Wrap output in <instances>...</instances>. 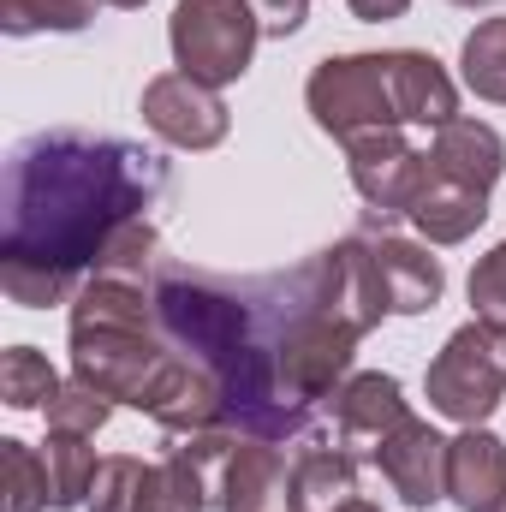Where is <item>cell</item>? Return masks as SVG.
<instances>
[{"mask_svg": "<svg viewBox=\"0 0 506 512\" xmlns=\"http://www.w3.org/2000/svg\"><path fill=\"white\" fill-rule=\"evenodd\" d=\"M161 334L215 382L221 423L298 447L322 405L352 376L358 340L387 316V286L370 239H340L286 274H209L155 262L149 274Z\"/></svg>", "mask_w": 506, "mask_h": 512, "instance_id": "1", "label": "cell"}, {"mask_svg": "<svg viewBox=\"0 0 506 512\" xmlns=\"http://www.w3.org/2000/svg\"><path fill=\"white\" fill-rule=\"evenodd\" d=\"M167 161L126 137L36 131L6 155L0 292L24 310L66 304L131 221H149Z\"/></svg>", "mask_w": 506, "mask_h": 512, "instance_id": "2", "label": "cell"}, {"mask_svg": "<svg viewBox=\"0 0 506 512\" xmlns=\"http://www.w3.org/2000/svg\"><path fill=\"white\" fill-rule=\"evenodd\" d=\"M72 376L114 405L149 411L167 435L221 429L215 382L161 334L149 274L102 268L72 298Z\"/></svg>", "mask_w": 506, "mask_h": 512, "instance_id": "3", "label": "cell"}, {"mask_svg": "<svg viewBox=\"0 0 506 512\" xmlns=\"http://www.w3.org/2000/svg\"><path fill=\"white\" fill-rule=\"evenodd\" d=\"M304 102L316 126L340 149L364 137H411V131H441L459 120V90L441 72V60L417 48L393 54H340L322 60L304 84Z\"/></svg>", "mask_w": 506, "mask_h": 512, "instance_id": "4", "label": "cell"}, {"mask_svg": "<svg viewBox=\"0 0 506 512\" xmlns=\"http://www.w3.org/2000/svg\"><path fill=\"white\" fill-rule=\"evenodd\" d=\"M167 42H173L179 72H191L197 84L221 90V84L251 72L262 24H256L251 0H179L173 24H167Z\"/></svg>", "mask_w": 506, "mask_h": 512, "instance_id": "5", "label": "cell"}, {"mask_svg": "<svg viewBox=\"0 0 506 512\" xmlns=\"http://www.w3.org/2000/svg\"><path fill=\"white\" fill-rule=\"evenodd\" d=\"M423 387H429V405L441 417L477 429L506 393V322H489V316L465 322L441 346V358L429 364Z\"/></svg>", "mask_w": 506, "mask_h": 512, "instance_id": "6", "label": "cell"}, {"mask_svg": "<svg viewBox=\"0 0 506 512\" xmlns=\"http://www.w3.org/2000/svg\"><path fill=\"white\" fill-rule=\"evenodd\" d=\"M143 126L173 149H215L227 137V102L191 72H161L143 84Z\"/></svg>", "mask_w": 506, "mask_h": 512, "instance_id": "7", "label": "cell"}, {"mask_svg": "<svg viewBox=\"0 0 506 512\" xmlns=\"http://www.w3.org/2000/svg\"><path fill=\"white\" fill-rule=\"evenodd\" d=\"M376 465L387 477V489L405 501V507H435L447 495V441L423 423V417H405L387 441L376 447Z\"/></svg>", "mask_w": 506, "mask_h": 512, "instance_id": "8", "label": "cell"}, {"mask_svg": "<svg viewBox=\"0 0 506 512\" xmlns=\"http://www.w3.org/2000/svg\"><path fill=\"white\" fill-rule=\"evenodd\" d=\"M215 507L221 512H298L292 507V447L239 435Z\"/></svg>", "mask_w": 506, "mask_h": 512, "instance_id": "9", "label": "cell"}, {"mask_svg": "<svg viewBox=\"0 0 506 512\" xmlns=\"http://www.w3.org/2000/svg\"><path fill=\"white\" fill-rule=\"evenodd\" d=\"M328 417H334V441L346 447V453H370L376 459V447L411 417L405 411V393L393 376H346V387L334 393V405H328Z\"/></svg>", "mask_w": 506, "mask_h": 512, "instance_id": "10", "label": "cell"}, {"mask_svg": "<svg viewBox=\"0 0 506 512\" xmlns=\"http://www.w3.org/2000/svg\"><path fill=\"white\" fill-rule=\"evenodd\" d=\"M447 501L459 512L506 507V441H495L483 423L447 441Z\"/></svg>", "mask_w": 506, "mask_h": 512, "instance_id": "11", "label": "cell"}, {"mask_svg": "<svg viewBox=\"0 0 506 512\" xmlns=\"http://www.w3.org/2000/svg\"><path fill=\"white\" fill-rule=\"evenodd\" d=\"M429 173L435 179H459L471 191H495V179L506 173V143L495 126L483 120H447L441 131H429Z\"/></svg>", "mask_w": 506, "mask_h": 512, "instance_id": "12", "label": "cell"}, {"mask_svg": "<svg viewBox=\"0 0 506 512\" xmlns=\"http://www.w3.org/2000/svg\"><path fill=\"white\" fill-rule=\"evenodd\" d=\"M364 239H370V251H376V268H381V286H387V310H393V316H423V310L441 304L447 274H441V262L423 251V245L393 239L387 227H381V233H364Z\"/></svg>", "mask_w": 506, "mask_h": 512, "instance_id": "13", "label": "cell"}, {"mask_svg": "<svg viewBox=\"0 0 506 512\" xmlns=\"http://www.w3.org/2000/svg\"><path fill=\"white\" fill-rule=\"evenodd\" d=\"M358 495V459L346 447L298 441L292 447V507L298 512H340Z\"/></svg>", "mask_w": 506, "mask_h": 512, "instance_id": "14", "label": "cell"}, {"mask_svg": "<svg viewBox=\"0 0 506 512\" xmlns=\"http://www.w3.org/2000/svg\"><path fill=\"white\" fill-rule=\"evenodd\" d=\"M429 245H465L483 221H489V191H471V185H459V179H435L429 173V185H423V197L411 203V215H405Z\"/></svg>", "mask_w": 506, "mask_h": 512, "instance_id": "15", "label": "cell"}, {"mask_svg": "<svg viewBox=\"0 0 506 512\" xmlns=\"http://www.w3.org/2000/svg\"><path fill=\"white\" fill-rule=\"evenodd\" d=\"M84 441H90V435H54V429H48L42 459H48V483H54V512L90 507V483H96L102 459H96V447H84Z\"/></svg>", "mask_w": 506, "mask_h": 512, "instance_id": "16", "label": "cell"}, {"mask_svg": "<svg viewBox=\"0 0 506 512\" xmlns=\"http://www.w3.org/2000/svg\"><path fill=\"white\" fill-rule=\"evenodd\" d=\"M465 84L483 96V102H506V18H483L471 36H465Z\"/></svg>", "mask_w": 506, "mask_h": 512, "instance_id": "17", "label": "cell"}, {"mask_svg": "<svg viewBox=\"0 0 506 512\" xmlns=\"http://www.w3.org/2000/svg\"><path fill=\"white\" fill-rule=\"evenodd\" d=\"M54 393H60V376H54V364H48L36 346H12V352L0 358V399H6L12 411L48 405Z\"/></svg>", "mask_w": 506, "mask_h": 512, "instance_id": "18", "label": "cell"}, {"mask_svg": "<svg viewBox=\"0 0 506 512\" xmlns=\"http://www.w3.org/2000/svg\"><path fill=\"white\" fill-rule=\"evenodd\" d=\"M149 483H155V465L143 459H102L96 483H90V512H143L149 507Z\"/></svg>", "mask_w": 506, "mask_h": 512, "instance_id": "19", "label": "cell"}, {"mask_svg": "<svg viewBox=\"0 0 506 512\" xmlns=\"http://www.w3.org/2000/svg\"><path fill=\"white\" fill-rule=\"evenodd\" d=\"M102 0H0V30L6 36H36V30H84Z\"/></svg>", "mask_w": 506, "mask_h": 512, "instance_id": "20", "label": "cell"}, {"mask_svg": "<svg viewBox=\"0 0 506 512\" xmlns=\"http://www.w3.org/2000/svg\"><path fill=\"white\" fill-rule=\"evenodd\" d=\"M6 459V512H42L54 507V483H48V459L24 441H0Z\"/></svg>", "mask_w": 506, "mask_h": 512, "instance_id": "21", "label": "cell"}, {"mask_svg": "<svg viewBox=\"0 0 506 512\" xmlns=\"http://www.w3.org/2000/svg\"><path fill=\"white\" fill-rule=\"evenodd\" d=\"M42 411H48V429H54V435H96V429L114 417V399L72 376V382H60V393H54Z\"/></svg>", "mask_w": 506, "mask_h": 512, "instance_id": "22", "label": "cell"}, {"mask_svg": "<svg viewBox=\"0 0 506 512\" xmlns=\"http://www.w3.org/2000/svg\"><path fill=\"white\" fill-rule=\"evenodd\" d=\"M471 304H477V316L506 322V239L471 268Z\"/></svg>", "mask_w": 506, "mask_h": 512, "instance_id": "23", "label": "cell"}, {"mask_svg": "<svg viewBox=\"0 0 506 512\" xmlns=\"http://www.w3.org/2000/svg\"><path fill=\"white\" fill-rule=\"evenodd\" d=\"M251 6H256L262 36H292V30H304V18H310V0H251Z\"/></svg>", "mask_w": 506, "mask_h": 512, "instance_id": "24", "label": "cell"}, {"mask_svg": "<svg viewBox=\"0 0 506 512\" xmlns=\"http://www.w3.org/2000/svg\"><path fill=\"white\" fill-rule=\"evenodd\" d=\"M346 6H352L364 24H387V18H405V6H411V0H346Z\"/></svg>", "mask_w": 506, "mask_h": 512, "instance_id": "25", "label": "cell"}, {"mask_svg": "<svg viewBox=\"0 0 506 512\" xmlns=\"http://www.w3.org/2000/svg\"><path fill=\"white\" fill-rule=\"evenodd\" d=\"M340 512H381V507H370V501H358V495H352V501H346Z\"/></svg>", "mask_w": 506, "mask_h": 512, "instance_id": "26", "label": "cell"}, {"mask_svg": "<svg viewBox=\"0 0 506 512\" xmlns=\"http://www.w3.org/2000/svg\"><path fill=\"white\" fill-rule=\"evenodd\" d=\"M453 6H501V0H453Z\"/></svg>", "mask_w": 506, "mask_h": 512, "instance_id": "27", "label": "cell"}, {"mask_svg": "<svg viewBox=\"0 0 506 512\" xmlns=\"http://www.w3.org/2000/svg\"><path fill=\"white\" fill-rule=\"evenodd\" d=\"M108 6H126V12H131V6H143V0H108Z\"/></svg>", "mask_w": 506, "mask_h": 512, "instance_id": "28", "label": "cell"}, {"mask_svg": "<svg viewBox=\"0 0 506 512\" xmlns=\"http://www.w3.org/2000/svg\"><path fill=\"white\" fill-rule=\"evenodd\" d=\"M501 512H506V507H501Z\"/></svg>", "mask_w": 506, "mask_h": 512, "instance_id": "29", "label": "cell"}]
</instances>
